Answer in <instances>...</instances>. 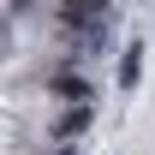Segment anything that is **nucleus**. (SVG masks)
Masks as SVG:
<instances>
[{"label":"nucleus","mask_w":155,"mask_h":155,"mask_svg":"<svg viewBox=\"0 0 155 155\" xmlns=\"http://www.w3.org/2000/svg\"><path fill=\"white\" fill-rule=\"evenodd\" d=\"M107 6H114V0H66V6H60V24H66V30H90Z\"/></svg>","instance_id":"nucleus-1"},{"label":"nucleus","mask_w":155,"mask_h":155,"mask_svg":"<svg viewBox=\"0 0 155 155\" xmlns=\"http://www.w3.org/2000/svg\"><path fill=\"white\" fill-rule=\"evenodd\" d=\"M48 90H54L60 101H90V78H78V72H54V78H48Z\"/></svg>","instance_id":"nucleus-2"},{"label":"nucleus","mask_w":155,"mask_h":155,"mask_svg":"<svg viewBox=\"0 0 155 155\" xmlns=\"http://www.w3.org/2000/svg\"><path fill=\"white\" fill-rule=\"evenodd\" d=\"M60 137H78V131H90V101H66V114H60V125H54Z\"/></svg>","instance_id":"nucleus-3"},{"label":"nucleus","mask_w":155,"mask_h":155,"mask_svg":"<svg viewBox=\"0 0 155 155\" xmlns=\"http://www.w3.org/2000/svg\"><path fill=\"white\" fill-rule=\"evenodd\" d=\"M137 72H143V48L131 42V48L119 54V90H131V84H137Z\"/></svg>","instance_id":"nucleus-4"},{"label":"nucleus","mask_w":155,"mask_h":155,"mask_svg":"<svg viewBox=\"0 0 155 155\" xmlns=\"http://www.w3.org/2000/svg\"><path fill=\"white\" fill-rule=\"evenodd\" d=\"M60 155H78V149H60Z\"/></svg>","instance_id":"nucleus-5"}]
</instances>
